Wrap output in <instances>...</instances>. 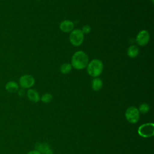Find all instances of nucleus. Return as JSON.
I'll return each instance as SVG.
<instances>
[{
  "instance_id": "obj_1",
  "label": "nucleus",
  "mask_w": 154,
  "mask_h": 154,
  "mask_svg": "<svg viewBox=\"0 0 154 154\" xmlns=\"http://www.w3.org/2000/svg\"><path fill=\"white\" fill-rule=\"evenodd\" d=\"M88 63V55L82 51H78L75 52L72 57L71 65L75 69H83L87 67Z\"/></svg>"
},
{
  "instance_id": "obj_2",
  "label": "nucleus",
  "mask_w": 154,
  "mask_h": 154,
  "mask_svg": "<svg viewBox=\"0 0 154 154\" xmlns=\"http://www.w3.org/2000/svg\"><path fill=\"white\" fill-rule=\"evenodd\" d=\"M103 69V63L99 59L92 60L87 66V72L88 74L94 78L99 76L102 73Z\"/></svg>"
},
{
  "instance_id": "obj_3",
  "label": "nucleus",
  "mask_w": 154,
  "mask_h": 154,
  "mask_svg": "<svg viewBox=\"0 0 154 154\" xmlns=\"http://www.w3.org/2000/svg\"><path fill=\"white\" fill-rule=\"evenodd\" d=\"M84 36L81 29H75L70 32L69 35V41L75 46H80L84 41Z\"/></svg>"
},
{
  "instance_id": "obj_4",
  "label": "nucleus",
  "mask_w": 154,
  "mask_h": 154,
  "mask_svg": "<svg viewBox=\"0 0 154 154\" xmlns=\"http://www.w3.org/2000/svg\"><path fill=\"white\" fill-rule=\"evenodd\" d=\"M138 134L144 138L152 137L154 135L153 123H147L141 125L138 129Z\"/></svg>"
},
{
  "instance_id": "obj_5",
  "label": "nucleus",
  "mask_w": 154,
  "mask_h": 154,
  "mask_svg": "<svg viewBox=\"0 0 154 154\" xmlns=\"http://www.w3.org/2000/svg\"><path fill=\"white\" fill-rule=\"evenodd\" d=\"M125 117L131 123H136L140 119V112L138 108L135 106L129 107L125 112Z\"/></svg>"
},
{
  "instance_id": "obj_6",
  "label": "nucleus",
  "mask_w": 154,
  "mask_h": 154,
  "mask_svg": "<svg viewBox=\"0 0 154 154\" xmlns=\"http://www.w3.org/2000/svg\"><path fill=\"white\" fill-rule=\"evenodd\" d=\"M19 82L22 88H29L34 84L35 79L32 76L26 74L20 77Z\"/></svg>"
},
{
  "instance_id": "obj_7",
  "label": "nucleus",
  "mask_w": 154,
  "mask_h": 154,
  "mask_svg": "<svg viewBox=\"0 0 154 154\" xmlns=\"http://www.w3.org/2000/svg\"><path fill=\"white\" fill-rule=\"evenodd\" d=\"M150 40V34L147 30L143 29L140 31L136 37L137 43L141 46L146 45Z\"/></svg>"
},
{
  "instance_id": "obj_8",
  "label": "nucleus",
  "mask_w": 154,
  "mask_h": 154,
  "mask_svg": "<svg viewBox=\"0 0 154 154\" xmlns=\"http://www.w3.org/2000/svg\"><path fill=\"white\" fill-rule=\"evenodd\" d=\"M74 23L70 20H64L60 23V29L63 32H70L74 28Z\"/></svg>"
},
{
  "instance_id": "obj_9",
  "label": "nucleus",
  "mask_w": 154,
  "mask_h": 154,
  "mask_svg": "<svg viewBox=\"0 0 154 154\" xmlns=\"http://www.w3.org/2000/svg\"><path fill=\"white\" fill-rule=\"evenodd\" d=\"M26 96L29 100L33 102H38L40 99L38 93L34 89H28L26 91Z\"/></svg>"
},
{
  "instance_id": "obj_10",
  "label": "nucleus",
  "mask_w": 154,
  "mask_h": 154,
  "mask_svg": "<svg viewBox=\"0 0 154 154\" xmlns=\"http://www.w3.org/2000/svg\"><path fill=\"white\" fill-rule=\"evenodd\" d=\"M5 89L7 91L10 93H16L19 90V85L16 82L11 81L6 84Z\"/></svg>"
},
{
  "instance_id": "obj_11",
  "label": "nucleus",
  "mask_w": 154,
  "mask_h": 154,
  "mask_svg": "<svg viewBox=\"0 0 154 154\" xmlns=\"http://www.w3.org/2000/svg\"><path fill=\"white\" fill-rule=\"evenodd\" d=\"M127 54L131 58H135L139 54V48L135 45H131L127 49Z\"/></svg>"
},
{
  "instance_id": "obj_12",
  "label": "nucleus",
  "mask_w": 154,
  "mask_h": 154,
  "mask_svg": "<svg viewBox=\"0 0 154 154\" xmlns=\"http://www.w3.org/2000/svg\"><path fill=\"white\" fill-rule=\"evenodd\" d=\"M103 85L102 81L99 78H94L91 82V87L94 91L100 90Z\"/></svg>"
},
{
  "instance_id": "obj_13",
  "label": "nucleus",
  "mask_w": 154,
  "mask_h": 154,
  "mask_svg": "<svg viewBox=\"0 0 154 154\" xmlns=\"http://www.w3.org/2000/svg\"><path fill=\"white\" fill-rule=\"evenodd\" d=\"M35 149L41 153H45V152L50 149L49 146L47 143H37L35 145Z\"/></svg>"
},
{
  "instance_id": "obj_14",
  "label": "nucleus",
  "mask_w": 154,
  "mask_h": 154,
  "mask_svg": "<svg viewBox=\"0 0 154 154\" xmlns=\"http://www.w3.org/2000/svg\"><path fill=\"white\" fill-rule=\"evenodd\" d=\"M72 69V66L71 64L66 63L61 64V66H60V72L63 74H67L71 72Z\"/></svg>"
},
{
  "instance_id": "obj_15",
  "label": "nucleus",
  "mask_w": 154,
  "mask_h": 154,
  "mask_svg": "<svg viewBox=\"0 0 154 154\" xmlns=\"http://www.w3.org/2000/svg\"><path fill=\"white\" fill-rule=\"evenodd\" d=\"M149 109H150V106L147 103H143L139 106V108L138 109L139 112H141L142 114H146L149 112Z\"/></svg>"
},
{
  "instance_id": "obj_16",
  "label": "nucleus",
  "mask_w": 154,
  "mask_h": 154,
  "mask_svg": "<svg viewBox=\"0 0 154 154\" xmlns=\"http://www.w3.org/2000/svg\"><path fill=\"white\" fill-rule=\"evenodd\" d=\"M52 99V96L50 93H45L41 97V100L45 103H49Z\"/></svg>"
},
{
  "instance_id": "obj_17",
  "label": "nucleus",
  "mask_w": 154,
  "mask_h": 154,
  "mask_svg": "<svg viewBox=\"0 0 154 154\" xmlns=\"http://www.w3.org/2000/svg\"><path fill=\"white\" fill-rule=\"evenodd\" d=\"M81 31L83 34H88L91 31V27L90 25H84L82 27Z\"/></svg>"
},
{
  "instance_id": "obj_18",
  "label": "nucleus",
  "mask_w": 154,
  "mask_h": 154,
  "mask_svg": "<svg viewBox=\"0 0 154 154\" xmlns=\"http://www.w3.org/2000/svg\"><path fill=\"white\" fill-rule=\"evenodd\" d=\"M25 91L24 90L23 88L22 89H20V90H18V95L20 96V97H22L25 95Z\"/></svg>"
},
{
  "instance_id": "obj_19",
  "label": "nucleus",
  "mask_w": 154,
  "mask_h": 154,
  "mask_svg": "<svg viewBox=\"0 0 154 154\" xmlns=\"http://www.w3.org/2000/svg\"><path fill=\"white\" fill-rule=\"evenodd\" d=\"M27 154H42V153L37 150H32L28 152Z\"/></svg>"
},
{
  "instance_id": "obj_20",
  "label": "nucleus",
  "mask_w": 154,
  "mask_h": 154,
  "mask_svg": "<svg viewBox=\"0 0 154 154\" xmlns=\"http://www.w3.org/2000/svg\"><path fill=\"white\" fill-rule=\"evenodd\" d=\"M45 154H53V152H52V150L51 149H49V150H48L45 152Z\"/></svg>"
},
{
  "instance_id": "obj_21",
  "label": "nucleus",
  "mask_w": 154,
  "mask_h": 154,
  "mask_svg": "<svg viewBox=\"0 0 154 154\" xmlns=\"http://www.w3.org/2000/svg\"><path fill=\"white\" fill-rule=\"evenodd\" d=\"M152 4L153 3V0H152Z\"/></svg>"
}]
</instances>
